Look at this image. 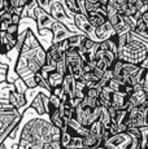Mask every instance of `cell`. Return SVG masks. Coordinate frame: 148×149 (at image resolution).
Returning a JSON list of instances; mask_svg holds the SVG:
<instances>
[{
  "mask_svg": "<svg viewBox=\"0 0 148 149\" xmlns=\"http://www.w3.org/2000/svg\"><path fill=\"white\" fill-rule=\"evenodd\" d=\"M60 141V128L50 121L35 118L27 122L21 134L18 148H40L45 143Z\"/></svg>",
  "mask_w": 148,
  "mask_h": 149,
  "instance_id": "cell-1",
  "label": "cell"
},
{
  "mask_svg": "<svg viewBox=\"0 0 148 149\" xmlns=\"http://www.w3.org/2000/svg\"><path fill=\"white\" fill-rule=\"evenodd\" d=\"M148 56V43L144 38H134V33L129 31L127 42L119 48L117 58L126 62L139 65Z\"/></svg>",
  "mask_w": 148,
  "mask_h": 149,
  "instance_id": "cell-2",
  "label": "cell"
},
{
  "mask_svg": "<svg viewBox=\"0 0 148 149\" xmlns=\"http://www.w3.org/2000/svg\"><path fill=\"white\" fill-rule=\"evenodd\" d=\"M21 117V111L9 102L5 105L0 104V144L12 134V131L15 135V128L18 126Z\"/></svg>",
  "mask_w": 148,
  "mask_h": 149,
  "instance_id": "cell-3",
  "label": "cell"
},
{
  "mask_svg": "<svg viewBox=\"0 0 148 149\" xmlns=\"http://www.w3.org/2000/svg\"><path fill=\"white\" fill-rule=\"evenodd\" d=\"M100 109L101 107H90L81 100V102L74 107V119H77L83 127L89 128L91 123L99 118Z\"/></svg>",
  "mask_w": 148,
  "mask_h": 149,
  "instance_id": "cell-4",
  "label": "cell"
},
{
  "mask_svg": "<svg viewBox=\"0 0 148 149\" xmlns=\"http://www.w3.org/2000/svg\"><path fill=\"white\" fill-rule=\"evenodd\" d=\"M65 64H66V74H70L74 79H81L83 60L78 48H69L65 52Z\"/></svg>",
  "mask_w": 148,
  "mask_h": 149,
  "instance_id": "cell-5",
  "label": "cell"
},
{
  "mask_svg": "<svg viewBox=\"0 0 148 149\" xmlns=\"http://www.w3.org/2000/svg\"><path fill=\"white\" fill-rule=\"evenodd\" d=\"M148 107L147 105H139L127 111L126 127L127 128H139L143 126H148Z\"/></svg>",
  "mask_w": 148,
  "mask_h": 149,
  "instance_id": "cell-6",
  "label": "cell"
},
{
  "mask_svg": "<svg viewBox=\"0 0 148 149\" xmlns=\"http://www.w3.org/2000/svg\"><path fill=\"white\" fill-rule=\"evenodd\" d=\"M100 148H112V149H133L131 136L126 131H121L114 135L108 136L107 139L101 140Z\"/></svg>",
  "mask_w": 148,
  "mask_h": 149,
  "instance_id": "cell-7",
  "label": "cell"
},
{
  "mask_svg": "<svg viewBox=\"0 0 148 149\" xmlns=\"http://www.w3.org/2000/svg\"><path fill=\"white\" fill-rule=\"evenodd\" d=\"M50 14L53 17V19H57L60 22L73 21V14L66 9L64 0H51Z\"/></svg>",
  "mask_w": 148,
  "mask_h": 149,
  "instance_id": "cell-8",
  "label": "cell"
},
{
  "mask_svg": "<svg viewBox=\"0 0 148 149\" xmlns=\"http://www.w3.org/2000/svg\"><path fill=\"white\" fill-rule=\"evenodd\" d=\"M33 19H35L36 25H38V30H50L51 25L53 22V17L40 7H35L33 12Z\"/></svg>",
  "mask_w": 148,
  "mask_h": 149,
  "instance_id": "cell-9",
  "label": "cell"
},
{
  "mask_svg": "<svg viewBox=\"0 0 148 149\" xmlns=\"http://www.w3.org/2000/svg\"><path fill=\"white\" fill-rule=\"evenodd\" d=\"M51 34L53 35V39H52V44L57 43L62 39H66L72 35V31L68 29V26L64 24V22H60L57 19H53L52 25H51Z\"/></svg>",
  "mask_w": 148,
  "mask_h": 149,
  "instance_id": "cell-10",
  "label": "cell"
},
{
  "mask_svg": "<svg viewBox=\"0 0 148 149\" xmlns=\"http://www.w3.org/2000/svg\"><path fill=\"white\" fill-rule=\"evenodd\" d=\"M114 34H116L114 29L112 27V25H110V24H109V21L107 19V21L103 22L101 25H99L98 27L94 29V31H92V36H91V39L99 43V42H103V40H105V39L110 38V36L114 35Z\"/></svg>",
  "mask_w": 148,
  "mask_h": 149,
  "instance_id": "cell-11",
  "label": "cell"
},
{
  "mask_svg": "<svg viewBox=\"0 0 148 149\" xmlns=\"http://www.w3.org/2000/svg\"><path fill=\"white\" fill-rule=\"evenodd\" d=\"M87 19H89L90 25L94 29L98 27L99 25H101L103 22L107 21V4H103V7L98 10H92L86 14Z\"/></svg>",
  "mask_w": 148,
  "mask_h": 149,
  "instance_id": "cell-12",
  "label": "cell"
},
{
  "mask_svg": "<svg viewBox=\"0 0 148 149\" xmlns=\"http://www.w3.org/2000/svg\"><path fill=\"white\" fill-rule=\"evenodd\" d=\"M73 22L79 30L82 31V34H86L87 36H92V31H94V27L90 25L89 19L84 14L82 13H74L73 14Z\"/></svg>",
  "mask_w": 148,
  "mask_h": 149,
  "instance_id": "cell-13",
  "label": "cell"
},
{
  "mask_svg": "<svg viewBox=\"0 0 148 149\" xmlns=\"http://www.w3.org/2000/svg\"><path fill=\"white\" fill-rule=\"evenodd\" d=\"M8 102L17 109L25 108L26 107V96H25V93H20L15 91V88H12L8 93Z\"/></svg>",
  "mask_w": 148,
  "mask_h": 149,
  "instance_id": "cell-14",
  "label": "cell"
},
{
  "mask_svg": "<svg viewBox=\"0 0 148 149\" xmlns=\"http://www.w3.org/2000/svg\"><path fill=\"white\" fill-rule=\"evenodd\" d=\"M47 102H48V96H45L44 93H38L36 97L34 99L31 108L39 114V116H43L47 114Z\"/></svg>",
  "mask_w": 148,
  "mask_h": 149,
  "instance_id": "cell-15",
  "label": "cell"
},
{
  "mask_svg": "<svg viewBox=\"0 0 148 149\" xmlns=\"http://www.w3.org/2000/svg\"><path fill=\"white\" fill-rule=\"evenodd\" d=\"M62 54L64 53L60 52L55 44H52L47 51H45V62H44V65H48V66L55 68L56 62L59 61V58L62 56Z\"/></svg>",
  "mask_w": 148,
  "mask_h": 149,
  "instance_id": "cell-16",
  "label": "cell"
},
{
  "mask_svg": "<svg viewBox=\"0 0 148 149\" xmlns=\"http://www.w3.org/2000/svg\"><path fill=\"white\" fill-rule=\"evenodd\" d=\"M127 101V95L124 91H113L110 96V107L116 109H125V104Z\"/></svg>",
  "mask_w": 148,
  "mask_h": 149,
  "instance_id": "cell-17",
  "label": "cell"
},
{
  "mask_svg": "<svg viewBox=\"0 0 148 149\" xmlns=\"http://www.w3.org/2000/svg\"><path fill=\"white\" fill-rule=\"evenodd\" d=\"M82 144H83V148H100L101 137L94 135L89 131L84 136H82Z\"/></svg>",
  "mask_w": 148,
  "mask_h": 149,
  "instance_id": "cell-18",
  "label": "cell"
},
{
  "mask_svg": "<svg viewBox=\"0 0 148 149\" xmlns=\"http://www.w3.org/2000/svg\"><path fill=\"white\" fill-rule=\"evenodd\" d=\"M47 82H48V84H50V87L51 88H53V87H59V86H61L62 84V79H64V75L62 74H60L57 73L56 70H52V71H50V73L47 74ZM51 91V90H50Z\"/></svg>",
  "mask_w": 148,
  "mask_h": 149,
  "instance_id": "cell-19",
  "label": "cell"
},
{
  "mask_svg": "<svg viewBox=\"0 0 148 149\" xmlns=\"http://www.w3.org/2000/svg\"><path fill=\"white\" fill-rule=\"evenodd\" d=\"M147 26H148L147 22H144L143 19L139 17V18H136V21H135V26L133 29V33H135L136 35L142 36V38H144V39H148Z\"/></svg>",
  "mask_w": 148,
  "mask_h": 149,
  "instance_id": "cell-20",
  "label": "cell"
},
{
  "mask_svg": "<svg viewBox=\"0 0 148 149\" xmlns=\"http://www.w3.org/2000/svg\"><path fill=\"white\" fill-rule=\"evenodd\" d=\"M47 114H48V117H50V122L52 123L53 126L61 128L62 126L65 125L64 119L61 118V116H60V113H59V109H50V110L47 111Z\"/></svg>",
  "mask_w": 148,
  "mask_h": 149,
  "instance_id": "cell-21",
  "label": "cell"
},
{
  "mask_svg": "<svg viewBox=\"0 0 148 149\" xmlns=\"http://www.w3.org/2000/svg\"><path fill=\"white\" fill-rule=\"evenodd\" d=\"M105 130H107V128L104 127L103 123L99 121V119H96L95 122H92L90 125V127H89V131H90L91 134H94V135L101 137V139H103V136H104V134H105Z\"/></svg>",
  "mask_w": 148,
  "mask_h": 149,
  "instance_id": "cell-22",
  "label": "cell"
},
{
  "mask_svg": "<svg viewBox=\"0 0 148 149\" xmlns=\"http://www.w3.org/2000/svg\"><path fill=\"white\" fill-rule=\"evenodd\" d=\"M64 4L66 9L72 14L74 13H81V5H79V0H64Z\"/></svg>",
  "mask_w": 148,
  "mask_h": 149,
  "instance_id": "cell-23",
  "label": "cell"
},
{
  "mask_svg": "<svg viewBox=\"0 0 148 149\" xmlns=\"http://www.w3.org/2000/svg\"><path fill=\"white\" fill-rule=\"evenodd\" d=\"M12 84H13L15 91H17V92H20V93H25L27 91L26 83L24 82V79H22V78H20V77H17L15 81L12 82Z\"/></svg>",
  "mask_w": 148,
  "mask_h": 149,
  "instance_id": "cell-24",
  "label": "cell"
},
{
  "mask_svg": "<svg viewBox=\"0 0 148 149\" xmlns=\"http://www.w3.org/2000/svg\"><path fill=\"white\" fill-rule=\"evenodd\" d=\"M27 0H9V4L12 7V10L16 13H18L21 16V12H22V8L25 7Z\"/></svg>",
  "mask_w": 148,
  "mask_h": 149,
  "instance_id": "cell-25",
  "label": "cell"
},
{
  "mask_svg": "<svg viewBox=\"0 0 148 149\" xmlns=\"http://www.w3.org/2000/svg\"><path fill=\"white\" fill-rule=\"evenodd\" d=\"M55 70L57 71V73L62 74V75H65V74H66V64H65V53L62 54V56L59 58V61L56 62V65H55Z\"/></svg>",
  "mask_w": 148,
  "mask_h": 149,
  "instance_id": "cell-26",
  "label": "cell"
},
{
  "mask_svg": "<svg viewBox=\"0 0 148 149\" xmlns=\"http://www.w3.org/2000/svg\"><path fill=\"white\" fill-rule=\"evenodd\" d=\"M36 4H38V7H40L42 9H44L45 12L50 13V3L51 0H35Z\"/></svg>",
  "mask_w": 148,
  "mask_h": 149,
  "instance_id": "cell-27",
  "label": "cell"
}]
</instances>
